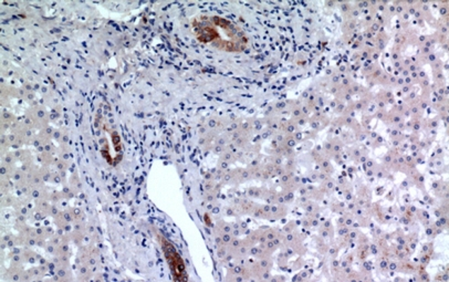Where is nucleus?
Segmentation results:
<instances>
[{
	"mask_svg": "<svg viewBox=\"0 0 449 282\" xmlns=\"http://www.w3.org/2000/svg\"><path fill=\"white\" fill-rule=\"evenodd\" d=\"M196 38L202 44H211L228 52H239L246 47L244 33L231 21L221 17L202 18L193 21Z\"/></svg>",
	"mask_w": 449,
	"mask_h": 282,
	"instance_id": "f257e3e1",
	"label": "nucleus"
},
{
	"mask_svg": "<svg viewBox=\"0 0 449 282\" xmlns=\"http://www.w3.org/2000/svg\"><path fill=\"white\" fill-rule=\"evenodd\" d=\"M160 242L166 262L170 266L173 279L175 280V281H187L188 277L187 274H186L185 262H184L183 258L180 257V254L175 249V247L173 246L165 237L160 236Z\"/></svg>",
	"mask_w": 449,
	"mask_h": 282,
	"instance_id": "f03ea898",
	"label": "nucleus"
},
{
	"mask_svg": "<svg viewBox=\"0 0 449 282\" xmlns=\"http://www.w3.org/2000/svg\"><path fill=\"white\" fill-rule=\"evenodd\" d=\"M112 142H113V145H115V151L119 152V151H121V141H119V134H117V133L112 134Z\"/></svg>",
	"mask_w": 449,
	"mask_h": 282,
	"instance_id": "7ed1b4c3",
	"label": "nucleus"
}]
</instances>
